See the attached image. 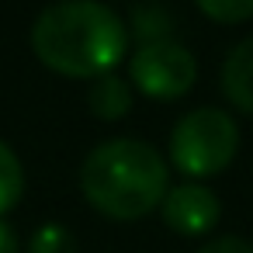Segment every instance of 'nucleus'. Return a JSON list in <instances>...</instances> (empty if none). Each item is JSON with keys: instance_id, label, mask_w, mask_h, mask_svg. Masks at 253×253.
Returning <instances> with one entry per match:
<instances>
[{"instance_id": "f257e3e1", "label": "nucleus", "mask_w": 253, "mask_h": 253, "mask_svg": "<svg viewBox=\"0 0 253 253\" xmlns=\"http://www.w3.org/2000/svg\"><path fill=\"white\" fill-rule=\"evenodd\" d=\"M125 49V25L101 0H59L32 25V52L59 77L97 80L122 63Z\"/></svg>"}, {"instance_id": "f03ea898", "label": "nucleus", "mask_w": 253, "mask_h": 253, "mask_svg": "<svg viewBox=\"0 0 253 253\" xmlns=\"http://www.w3.org/2000/svg\"><path fill=\"white\" fill-rule=\"evenodd\" d=\"M170 187L167 160L139 139H111L87 153L80 167L84 198L108 218L135 222L160 208Z\"/></svg>"}, {"instance_id": "7ed1b4c3", "label": "nucleus", "mask_w": 253, "mask_h": 253, "mask_svg": "<svg viewBox=\"0 0 253 253\" xmlns=\"http://www.w3.org/2000/svg\"><path fill=\"white\" fill-rule=\"evenodd\" d=\"M239 146V128L222 108H194L170 132V163L184 177L222 173Z\"/></svg>"}, {"instance_id": "20e7f679", "label": "nucleus", "mask_w": 253, "mask_h": 253, "mask_svg": "<svg viewBox=\"0 0 253 253\" xmlns=\"http://www.w3.org/2000/svg\"><path fill=\"white\" fill-rule=\"evenodd\" d=\"M132 87L153 101H177L198 80L194 56L177 42H146L128 63Z\"/></svg>"}, {"instance_id": "39448f33", "label": "nucleus", "mask_w": 253, "mask_h": 253, "mask_svg": "<svg viewBox=\"0 0 253 253\" xmlns=\"http://www.w3.org/2000/svg\"><path fill=\"white\" fill-rule=\"evenodd\" d=\"M160 215H163L167 229H173L180 236H205L218 225L222 201L211 187L187 180V184L167 187V194L160 201Z\"/></svg>"}, {"instance_id": "423d86ee", "label": "nucleus", "mask_w": 253, "mask_h": 253, "mask_svg": "<svg viewBox=\"0 0 253 253\" xmlns=\"http://www.w3.org/2000/svg\"><path fill=\"white\" fill-rule=\"evenodd\" d=\"M222 94L239 111L253 115V35H246L222 63Z\"/></svg>"}, {"instance_id": "0eeeda50", "label": "nucleus", "mask_w": 253, "mask_h": 253, "mask_svg": "<svg viewBox=\"0 0 253 253\" xmlns=\"http://www.w3.org/2000/svg\"><path fill=\"white\" fill-rule=\"evenodd\" d=\"M87 104L97 118L104 122H115V118H125L132 111V87L111 70L97 80H90V90H87Z\"/></svg>"}, {"instance_id": "6e6552de", "label": "nucleus", "mask_w": 253, "mask_h": 253, "mask_svg": "<svg viewBox=\"0 0 253 253\" xmlns=\"http://www.w3.org/2000/svg\"><path fill=\"white\" fill-rule=\"evenodd\" d=\"M25 194V167L18 153L0 139V215H7Z\"/></svg>"}, {"instance_id": "1a4fd4ad", "label": "nucleus", "mask_w": 253, "mask_h": 253, "mask_svg": "<svg viewBox=\"0 0 253 253\" xmlns=\"http://www.w3.org/2000/svg\"><path fill=\"white\" fill-rule=\"evenodd\" d=\"M28 253H77V239L66 225L59 222H45L32 232L28 239Z\"/></svg>"}, {"instance_id": "9d476101", "label": "nucleus", "mask_w": 253, "mask_h": 253, "mask_svg": "<svg viewBox=\"0 0 253 253\" xmlns=\"http://www.w3.org/2000/svg\"><path fill=\"white\" fill-rule=\"evenodd\" d=\"M194 4L215 25H243L253 18V0H194Z\"/></svg>"}, {"instance_id": "9b49d317", "label": "nucleus", "mask_w": 253, "mask_h": 253, "mask_svg": "<svg viewBox=\"0 0 253 253\" xmlns=\"http://www.w3.org/2000/svg\"><path fill=\"white\" fill-rule=\"evenodd\" d=\"M198 253H253V243H246L243 236H218L208 239Z\"/></svg>"}, {"instance_id": "f8f14e48", "label": "nucleus", "mask_w": 253, "mask_h": 253, "mask_svg": "<svg viewBox=\"0 0 253 253\" xmlns=\"http://www.w3.org/2000/svg\"><path fill=\"white\" fill-rule=\"evenodd\" d=\"M0 253H21V246H18V236H14V229L0 218Z\"/></svg>"}]
</instances>
